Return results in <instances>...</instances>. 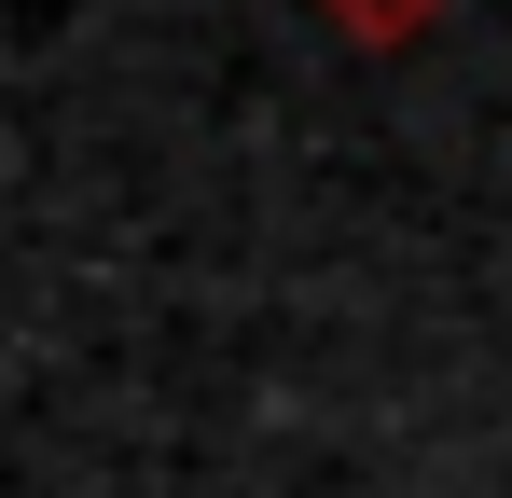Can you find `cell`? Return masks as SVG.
Here are the masks:
<instances>
[{"instance_id": "cell-1", "label": "cell", "mask_w": 512, "mask_h": 498, "mask_svg": "<svg viewBox=\"0 0 512 498\" xmlns=\"http://www.w3.org/2000/svg\"><path fill=\"white\" fill-rule=\"evenodd\" d=\"M319 14H333L360 56H402V42H416V28H443L457 0H319Z\"/></svg>"}]
</instances>
